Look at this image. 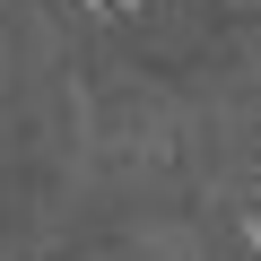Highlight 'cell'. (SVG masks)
<instances>
[{
  "instance_id": "obj_1",
  "label": "cell",
  "mask_w": 261,
  "mask_h": 261,
  "mask_svg": "<svg viewBox=\"0 0 261 261\" xmlns=\"http://www.w3.org/2000/svg\"><path fill=\"white\" fill-rule=\"evenodd\" d=\"M87 9H130V0H87Z\"/></svg>"
}]
</instances>
